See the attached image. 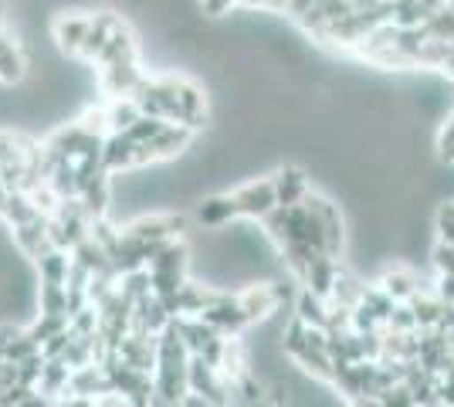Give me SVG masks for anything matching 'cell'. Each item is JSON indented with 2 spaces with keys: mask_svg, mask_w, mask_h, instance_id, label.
Wrapping results in <instances>:
<instances>
[{
  "mask_svg": "<svg viewBox=\"0 0 454 407\" xmlns=\"http://www.w3.org/2000/svg\"><path fill=\"white\" fill-rule=\"evenodd\" d=\"M187 373H190V394H200L207 404H227V401H231L234 384H231L214 364H207L200 353H190Z\"/></svg>",
  "mask_w": 454,
  "mask_h": 407,
  "instance_id": "obj_1",
  "label": "cell"
},
{
  "mask_svg": "<svg viewBox=\"0 0 454 407\" xmlns=\"http://www.w3.org/2000/svg\"><path fill=\"white\" fill-rule=\"evenodd\" d=\"M305 207L319 217L322 224V234H325V252L333 254V258H340L342 248H346V224H342V214H340V204H333L325 194H305Z\"/></svg>",
  "mask_w": 454,
  "mask_h": 407,
  "instance_id": "obj_2",
  "label": "cell"
},
{
  "mask_svg": "<svg viewBox=\"0 0 454 407\" xmlns=\"http://www.w3.org/2000/svg\"><path fill=\"white\" fill-rule=\"evenodd\" d=\"M231 197H234L238 214H241V217H254V221H262L268 211H275V207H278L275 176H271V180H254V184H245V187H238Z\"/></svg>",
  "mask_w": 454,
  "mask_h": 407,
  "instance_id": "obj_3",
  "label": "cell"
},
{
  "mask_svg": "<svg viewBox=\"0 0 454 407\" xmlns=\"http://www.w3.org/2000/svg\"><path fill=\"white\" fill-rule=\"evenodd\" d=\"M187 228L184 214H153V217H139L129 228H122V234L139 238V241H170Z\"/></svg>",
  "mask_w": 454,
  "mask_h": 407,
  "instance_id": "obj_4",
  "label": "cell"
},
{
  "mask_svg": "<svg viewBox=\"0 0 454 407\" xmlns=\"http://www.w3.org/2000/svg\"><path fill=\"white\" fill-rule=\"evenodd\" d=\"M139 85H143V72H139L136 55L119 59V61H113V65H102V89H106L113 98L133 96Z\"/></svg>",
  "mask_w": 454,
  "mask_h": 407,
  "instance_id": "obj_5",
  "label": "cell"
},
{
  "mask_svg": "<svg viewBox=\"0 0 454 407\" xmlns=\"http://www.w3.org/2000/svg\"><path fill=\"white\" fill-rule=\"evenodd\" d=\"M14 245H18L20 252L27 254V258H35L38 262L44 252H51L58 248L55 241H51V228H48V214H41L35 221H27V224H18L14 228Z\"/></svg>",
  "mask_w": 454,
  "mask_h": 407,
  "instance_id": "obj_6",
  "label": "cell"
},
{
  "mask_svg": "<svg viewBox=\"0 0 454 407\" xmlns=\"http://www.w3.org/2000/svg\"><path fill=\"white\" fill-rule=\"evenodd\" d=\"M89 31H92V18H82V14H65L55 20V41L68 55H82Z\"/></svg>",
  "mask_w": 454,
  "mask_h": 407,
  "instance_id": "obj_7",
  "label": "cell"
},
{
  "mask_svg": "<svg viewBox=\"0 0 454 407\" xmlns=\"http://www.w3.org/2000/svg\"><path fill=\"white\" fill-rule=\"evenodd\" d=\"M275 191H278V204H285V207L302 204L305 194H309V176H305L302 167L288 163L275 174Z\"/></svg>",
  "mask_w": 454,
  "mask_h": 407,
  "instance_id": "obj_8",
  "label": "cell"
},
{
  "mask_svg": "<svg viewBox=\"0 0 454 407\" xmlns=\"http://www.w3.org/2000/svg\"><path fill=\"white\" fill-rule=\"evenodd\" d=\"M204 119H207V96L193 82L180 78V122L190 126V129H200Z\"/></svg>",
  "mask_w": 454,
  "mask_h": 407,
  "instance_id": "obj_9",
  "label": "cell"
},
{
  "mask_svg": "<svg viewBox=\"0 0 454 407\" xmlns=\"http://www.w3.org/2000/svg\"><path fill=\"white\" fill-rule=\"evenodd\" d=\"M190 136H193L190 126H184V122H170V126H167V129L150 143L153 160H170V156H176L180 150H187Z\"/></svg>",
  "mask_w": 454,
  "mask_h": 407,
  "instance_id": "obj_10",
  "label": "cell"
},
{
  "mask_svg": "<svg viewBox=\"0 0 454 407\" xmlns=\"http://www.w3.org/2000/svg\"><path fill=\"white\" fill-rule=\"evenodd\" d=\"M380 286L390 292L397 302H411L417 292L427 289V286H420V275H417L414 269H390V271H383Z\"/></svg>",
  "mask_w": 454,
  "mask_h": 407,
  "instance_id": "obj_11",
  "label": "cell"
},
{
  "mask_svg": "<svg viewBox=\"0 0 454 407\" xmlns=\"http://www.w3.org/2000/svg\"><path fill=\"white\" fill-rule=\"evenodd\" d=\"M411 306H414L417 326H420V330H434V326H441V319H444V312H448V302H444L441 295H434V289L417 292L414 299H411Z\"/></svg>",
  "mask_w": 454,
  "mask_h": 407,
  "instance_id": "obj_12",
  "label": "cell"
},
{
  "mask_svg": "<svg viewBox=\"0 0 454 407\" xmlns=\"http://www.w3.org/2000/svg\"><path fill=\"white\" fill-rule=\"evenodd\" d=\"M295 316L302 319L305 326H322V330H329V299L316 295L312 289H302L295 295Z\"/></svg>",
  "mask_w": 454,
  "mask_h": 407,
  "instance_id": "obj_13",
  "label": "cell"
},
{
  "mask_svg": "<svg viewBox=\"0 0 454 407\" xmlns=\"http://www.w3.org/2000/svg\"><path fill=\"white\" fill-rule=\"evenodd\" d=\"M119 24H122V18H119V14H113V11H102V14H95V18H92V31H89V38H85V48H82V55H78V59L95 61V55L102 51V44L109 41V35H113Z\"/></svg>",
  "mask_w": 454,
  "mask_h": 407,
  "instance_id": "obj_14",
  "label": "cell"
},
{
  "mask_svg": "<svg viewBox=\"0 0 454 407\" xmlns=\"http://www.w3.org/2000/svg\"><path fill=\"white\" fill-rule=\"evenodd\" d=\"M231 217H238V207H234V197L231 194L207 197V200L197 207V221H200L204 228H221V224H231Z\"/></svg>",
  "mask_w": 454,
  "mask_h": 407,
  "instance_id": "obj_15",
  "label": "cell"
},
{
  "mask_svg": "<svg viewBox=\"0 0 454 407\" xmlns=\"http://www.w3.org/2000/svg\"><path fill=\"white\" fill-rule=\"evenodd\" d=\"M41 207L38 200L27 194V191H11V197H7V204H4V221L11 224V228H18V224H27V221H35V217H41Z\"/></svg>",
  "mask_w": 454,
  "mask_h": 407,
  "instance_id": "obj_16",
  "label": "cell"
},
{
  "mask_svg": "<svg viewBox=\"0 0 454 407\" xmlns=\"http://www.w3.org/2000/svg\"><path fill=\"white\" fill-rule=\"evenodd\" d=\"M68 380H72L68 360H65V356H48L44 373H41V380H38V390L48 394V401H51L55 394H68Z\"/></svg>",
  "mask_w": 454,
  "mask_h": 407,
  "instance_id": "obj_17",
  "label": "cell"
},
{
  "mask_svg": "<svg viewBox=\"0 0 454 407\" xmlns=\"http://www.w3.org/2000/svg\"><path fill=\"white\" fill-rule=\"evenodd\" d=\"M129 55H136V38L126 24H119L113 35H109V41L102 44V51L95 55V65H113V61L129 59Z\"/></svg>",
  "mask_w": 454,
  "mask_h": 407,
  "instance_id": "obj_18",
  "label": "cell"
},
{
  "mask_svg": "<svg viewBox=\"0 0 454 407\" xmlns=\"http://www.w3.org/2000/svg\"><path fill=\"white\" fill-rule=\"evenodd\" d=\"M106 116H109V133H122L143 116V109H139V102L133 96H119L106 106Z\"/></svg>",
  "mask_w": 454,
  "mask_h": 407,
  "instance_id": "obj_19",
  "label": "cell"
},
{
  "mask_svg": "<svg viewBox=\"0 0 454 407\" xmlns=\"http://www.w3.org/2000/svg\"><path fill=\"white\" fill-rule=\"evenodd\" d=\"M38 271H41V282H68V271H72V254L68 248H51L38 258Z\"/></svg>",
  "mask_w": 454,
  "mask_h": 407,
  "instance_id": "obj_20",
  "label": "cell"
},
{
  "mask_svg": "<svg viewBox=\"0 0 454 407\" xmlns=\"http://www.w3.org/2000/svg\"><path fill=\"white\" fill-rule=\"evenodd\" d=\"M295 364L302 370H309L312 377H322V380H333V356H329V349L322 347H312V343H305L295 356H292Z\"/></svg>",
  "mask_w": 454,
  "mask_h": 407,
  "instance_id": "obj_21",
  "label": "cell"
},
{
  "mask_svg": "<svg viewBox=\"0 0 454 407\" xmlns=\"http://www.w3.org/2000/svg\"><path fill=\"white\" fill-rule=\"evenodd\" d=\"M41 312H55V316H68V286L61 282H41ZM72 319V316H68Z\"/></svg>",
  "mask_w": 454,
  "mask_h": 407,
  "instance_id": "obj_22",
  "label": "cell"
},
{
  "mask_svg": "<svg viewBox=\"0 0 454 407\" xmlns=\"http://www.w3.org/2000/svg\"><path fill=\"white\" fill-rule=\"evenodd\" d=\"M24 78V55H20V48L11 41L7 48H0V82H20Z\"/></svg>",
  "mask_w": 454,
  "mask_h": 407,
  "instance_id": "obj_23",
  "label": "cell"
},
{
  "mask_svg": "<svg viewBox=\"0 0 454 407\" xmlns=\"http://www.w3.org/2000/svg\"><path fill=\"white\" fill-rule=\"evenodd\" d=\"M167 126H170L167 119H160V116H146V113H143V116L136 119V122H133V126H129V129H126V133L133 136L136 143H153V139H156V136L163 133Z\"/></svg>",
  "mask_w": 454,
  "mask_h": 407,
  "instance_id": "obj_24",
  "label": "cell"
},
{
  "mask_svg": "<svg viewBox=\"0 0 454 407\" xmlns=\"http://www.w3.org/2000/svg\"><path fill=\"white\" fill-rule=\"evenodd\" d=\"M35 353H41V343H38V336L27 330V333H18V336L11 340L7 360H11V364H20V360H27V356H35Z\"/></svg>",
  "mask_w": 454,
  "mask_h": 407,
  "instance_id": "obj_25",
  "label": "cell"
},
{
  "mask_svg": "<svg viewBox=\"0 0 454 407\" xmlns=\"http://www.w3.org/2000/svg\"><path fill=\"white\" fill-rule=\"evenodd\" d=\"M61 330H68V316H55V312H41V319L31 326V333L38 336L41 347H44L51 336H58Z\"/></svg>",
  "mask_w": 454,
  "mask_h": 407,
  "instance_id": "obj_26",
  "label": "cell"
},
{
  "mask_svg": "<svg viewBox=\"0 0 454 407\" xmlns=\"http://www.w3.org/2000/svg\"><path fill=\"white\" fill-rule=\"evenodd\" d=\"M387 330H397V333H414V330H420V326H417L414 306H411V302H397V306H394V316L387 319Z\"/></svg>",
  "mask_w": 454,
  "mask_h": 407,
  "instance_id": "obj_27",
  "label": "cell"
},
{
  "mask_svg": "<svg viewBox=\"0 0 454 407\" xmlns=\"http://www.w3.org/2000/svg\"><path fill=\"white\" fill-rule=\"evenodd\" d=\"M380 326H383V323L377 319V312L370 309V306L360 299V302L353 306V330H356V333H373V330H380Z\"/></svg>",
  "mask_w": 454,
  "mask_h": 407,
  "instance_id": "obj_28",
  "label": "cell"
},
{
  "mask_svg": "<svg viewBox=\"0 0 454 407\" xmlns=\"http://www.w3.org/2000/svg\"><path fill=\"white\" fill-rule=\"evenodd\" d=\"M434 295H441L448 306H454V275H451V271H437Z\"/></svg>",
  "mask_w": 454,
  "mask_h": 407,
  "instance_id": "obj_29",
  "label": "cell"
},
{
  "mask_svg": "<svg viewBox=\"0 0 454 407\" xmlns=\"http://www.w3.org/2000/svg\"><path fill=\"white\" fill-rule=\"evenodd\" d=\"M437 404L454 407V373H441V380H437Z\"/></svg>",
  "mask_w": 454,
  "mask_h": 407,
  "instance_id": "obj_30",
  "label": "cell"
},
{
  "mask_svg": "<svg viewBox=\"0 0 454 407\" xmlns=\"http://www.w3.org/2000/svg\"><path fill=\"white\" fill-rule=\"evenodd\" d=\"M231 4H238V0H204V11L214 14V18H221V14L231 11Z\"/></svg>",
  "mask_w": 454,
  "mask_h": 407,
  "instance_id": "obj_31",
  "label": "cell"
},
{
  "mask_svg": "<svg viewBox=\"0 0 454 407\" xmlns=\"http://www.w3.org/2000/svg\"><path fill=\"white\" fill-rule=\"evenodd\" d=\"M14 336H18L14 326H0V360H7V347H11Z\"/></svg>",
  "mask_w": 454,
  "mask_h": 407,
  "instance_id": "obj_32",
  "label": "cell"
},
{
  "mask_svg": "<svg viewBox=\"0 0 454 407\" xmlns=\"http://www.w3.org/2000/svg\"><path fill=\"white\" fill-rule=\"evenodd\" d=\"M7 197H11V191H7V184H4V176H0V214H4V204H7Z\"/></svg>",
  "mask_w": 454,
  "mask_h": 407,
  "instance_id": "obj_33",
  "label": "cell"
}]
</instances>
